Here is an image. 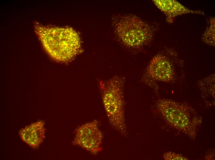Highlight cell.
I'll return each mask as SVG.
<instances>
[{
  "instance_id": "cell-1",
  "label": "cell",
  "mask_w": 215,
  "mask_h": 160,
  "mask_svg": "<svg viewBox=\"0 0 215 160\" xmlns=\"http://www.w3.org/2000/svg\"><path fill=\"white\" fill-rule=\"evenodd\" d=\"M185 79L184 61L171 47L167 48L152 58L143 78L144 82L156 93L160 83L178 85Z\"/></svg>"
},
{
  "instance_id": "cell-2",
  "label": "cell",
  "mask_w": 215,
  "mask_h": 160,
  "mask_svg": "<svg viewBox=\"0 0 215 160\" xmlns=\"http://www.w3.org/2000/svg\"><path fill=\"white\" fill-rule=\"evenodd\" d=\"M125 78L115 76L99 82L103 105L112 127L124 137L128 135L125 113Z\"/></svg>"
},
{
  "instance_id": "cell-3",
  "label": "cell",
  "mask_w": 215,
  "mask_h": 160,
  "mask_svg": "<svg viewBox=\"0 0 215 160\" xmlns=\"http://www.w3.org/2000/svg\"><path fill=\"white\" fill-rule=\"evenodd\" d=\"M156 106L170 125L191 138H195L202 119L191 106L185 102L160 98L157 101Z\"/></svg>"
},
{
  "instance_id": "cell-4",
  "label": "cell",
  "mask_w": 215,
  "mask_h": 160,
  "mask_svg": "<svg viewBox=\"0 0 215 160\" xmlns=\"http://www.w3.org/2000/svg\"><path fill=\"white\" fill-rule=\"evenodd\" d=\"M116 34L126 46L140 48L149 45L156 30L154 26L132 15H119L114 19Z\"/></svg>"
},
{
  "instance_id": "cell-5",
  "label": "cell",
  "mask_w": 215,
  "mask_h": 160,
  "mask_svg": "<svg viewBox=\"0 0 215 160\" xmlns=\"http://www.w3.org/2000/svg\"><path fill=\"white\" fill-rule=\"evenodd\" d=\"M48 31V41L44 43L48 53L56 60L70 61L79 53L81 49L78 36L71 29L53 28Z\"/></svg>"
},
{
  "instance_id": "cell-6",
  "label": "cell",
  "mask_w": 215,
  "mask_h": 160,
  "mask_svg": "<svg viewBox=\"0 0 215 160\" xmlns=\"http://www.w3.org/2000/svg\"><path fill=\"white\" fill-rule=\"evenodd\" d=\"M103 139L99 122L95 120L84 123L75 129L72 143L95 155L103 149Z\"/></svg>"
},
{
  "instance_id": "cell-7",
  "label": "cell",
  "mask_w": 215,
  "mask_h": 160,
  "mask_svg": "<svg viewBox=\"0 0 215 160\" xmlns=\"http://www.w3.org/2000/svg\"><path fill=\"white\" fill-rule=\"evenodd\" d=\"M153 1L164 14L166 21L169 24H172L177 17L183 15L204 14L201 10L189 9L175 0H154Z\"/></svg>"
},
{
  "instance_id": "cell-8",
  "label": "cell",
  "mask_w": 215,
  "mask_h": 160,
  "mask_svg": "<svg viewBox=\"0 0 215 160\" xmlns=\"http://www.w3.org/2000/svg\"><path fill=\"white\" fill-rule=\"evenodd\" d=\"M43 122L40 121L22 129L19 132L22 139L33 148L38 147L44 137Z\"/></svg>"
},
{
  "instance_id": "cell-9",
  "label": "cell",
  "mask_w": 215,
  "mask_h": 160,
  "mask_svg": "<svg viewBox=\"0 0 215 160\" xmlns=\"http://www.w3.org/2000/svg\"><path fill=\"white\" fill-rule=\"evenodd\" d=\"M215 73L211 74L197 81L196 85L202 98L207 104H214L215 97Z\"/></svg>"
},
{
  "instance_id": "cell-10",
  "label": "cell",
  "mask_w": 215,
  "mask_h": 160,
  "mask_svg": "<svg viewBox=\"0 0 215 160\" xmlns=\"http://www.w3.org/2000/svg\"><path fill=\"white\" fill-rule=\"evenodd\" d=\"M215 20L214 17L210 18L208 25L201 37L202 41L208 45L215 46Z\"/></svg>"
},
{
  "instance_id": "cell-11",
  "label": "cell",
  "mask_w": 215,
  "mask_h": 160,
  "mask_svg": "<svg viewBox=\"0 0 215 160\" xmlns=\"http://www.w3.org/2000/svg\"><path fill=\"white\" fill-rule=\"evenodd\" d=\"M163 157L165 160H188V158L180 154H178L171 152H168L164 153L163 155Z\"/></svg>"
}]
</instances>
